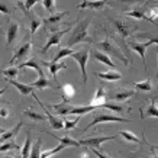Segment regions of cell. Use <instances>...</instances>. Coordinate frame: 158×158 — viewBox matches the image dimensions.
Returning <instances> with one entry per match:
<instances>
[{"mask_svg": "<svg viewBox=\"0 0 158 158\" xmlns=\"http://www.w3.org/2000/svg\"><path fill=\"white\" fill-rule=\"evenodd\" d=\"M89 20L84 19L81 22H78V23L74 26V29L71 31V34H70V38H67V41L64 42L65 45V48H71L74 47L76 44H91L93 42V39L91 36L89 35Z\"/></svg>", "mask_w": 158, "mask_h": 158, "instance_id": "6da1fadb", "label": "cell"}, {"mask_svg": "<svg viewBox=\"0 0 158 158\" xmlns=\"http://www.w3.org/2000/svg\"><path fill=\"white\" fill-rule=\"evenodd\" d=\"M110 22H112V25L115 26L116 32H118L123 39L131 36L134 32H136L139 29L138 25L131 23V22H126V20H122V19H118V18H110Z\"/></svg>", "mask_w": 158, "mask_h": 158, "instance_id": "7a4b0ae2", "label": "cell"}, {"mask_svg": "<svg viewBox=\"0 0 158 158\" xmlns=\"http://www.w3.org/2000/svg\"><path fill=\"white\" fill-rule=\"evenodd\" d=\"M96 47L100 49L102 52L107 54V55H112V57L119 58L125 65H128V64H129V60H128V58H125V55L122 54V51H120L116 45H113V44L110 42L109 39H103V41H100V42H97Z\"/></svg>", "mask_w": 158, "mask_h": 158, "instance_id": "3957f363", "label": "cell"}, {"mask_svg": "<svg viewBox=\"0 0 158 158\" xmlns=\"http://www.w3.org/2000/svg\"><path fill=\"white\" fill-rule=\"evenodd\" d=\"M103 122H129L119 115H112V113H100V112H94L93 113V120L86 126L84 131H89L90 128L96 126L97 123H103Z\"/></svg>", "mask_w": 158, "mask_h": 158, "instance_id": "277c9868", "label": "cell"}, {"mask_svg": "<svg viewBox=\"0 0 158 158\" xmlns=\"http://www.w3.org/2000/svg\"><path fill=\"white\" fill-rule=\"evenodd\" d=\"M73 60H76L78 67H80V71H81V78H83V83L86 84L89 77H87V70H86V65H87V61L90 58V52L87 49H81V51H74V52L70 55Z\"/></svg>", "mask_w": 158, "mask_h": 158, "instance_id": "5b68a950", "label": "cell"}, {"mask_svg": "<svg viewBox=\"0 0 158 158\" xmlns=\"http://www.w3.org/2000/svg\"><path fill=\"white\" fill-rule=\"evenodd\" d=\"M68 15V12H55V13L49 15L48 18H45V19H42V25L45 29H48V31H51V32H55L57 31V28L60 26V23L62 22V19L65 18Z\"/></svg>", "mask_w": 158, "mask_h": 158, "instance_id": "8992f818", "label": "cell"}, {"mask_svg": "<svg viewBox=\"0 0 158 158\" xmlns=\"http://www.w3.org/2000/svg\"><path fill=\"white\" fill-rule=\"evenodd\" d=\"M115 135H110V136H94V138H83L80 139L78 142L80 145H84V147H91V148H96V149H102V145L105 144L106 141H112L115 139Z\"/></svg>", "mask_w": 158, "mask_h": 158, "instance_id": "52a82bcc", "label": "cell"}, {"mask_svg": "<svg viewBox=\"0 0 158 158\" xmlns=\"http://www.w3.org/2000/svg\"><path fill=\"white\" fill-rule=\"evenodd\" d=\"M68 29H70V26L65 29H62V31H55V32H51L48 36V39H47V42H45V47H44L42 49H41V52L42 54H47L48 52V49L51 48V47H54V45H61V38L64 34H67Z\"/></svg>", "mask_w": 158, "mask_h": 158, "instance_id": "ba28073f", "label": "cell"}, {"mask_svg": "<svg viewBox=\"0 0 158 158\" xmlns=\"http://www.w3.org/2000/svg\"><path fill=\"white\" fill-rule=\"evenodd\" d=\"M32 96H34V99L36 102H38L39 103V106H41V107H42L44 110H45V115H47V119H48V122H49V126H51V128H52V129H62V128H64V120L61 119V118H57V116H54V115H51V113H49L48 112V109H45V106H44V103L41 100H39V97L36 96V94H32Z\"/></svg>", "mask_w": 158, "mask_h": 158, "instance_id": "9c48e42d", "label": "cell"}, {"mask_svg": "<svg viewBox=\"0 0 158 158\" xmlns=\"http://www.w3.org/2000/svg\"><path fill=\"white\" fill-rule=\"evenodd\" d=\"M106 5H109V0H84L83 3L77 5V9H93L103 10Z\"/></svg>", "mask_w": 158, "mask_h": 158, "instance_id": "30bf717a", "label": "cell"}, {"mask_svg": "<svg viewBox=\"0 0 158 158\" xmlns=\"http://www.w3.org/2000/svg\"><path fill=\"white\" fill-rule=\"evenodd\" d=\"M31 48H32V44H31V42L22 44L19 48L15 51V55H13V58L9 61V65L15 64L16 61H19V60H22V58H26L29 55V52H31Z\"/></svg>", "mask_w": 158, "mask_h": 158, "instance_id": "8fae6325", "label": "cell"}, {"mask_svg": "<svg viewBox=\"0 0 158 158\" xmlns=\"http://www.w3.org/2000/svg\"><path fill=\"white\" fill-rule=\"evenodd\" d=\"M135 94V90H131V89H119V90H115L112 93V99L118 103H122V102H126L128 99Z\"/></svg>", "mask_w": 158, "mask_h": 158, "instance_id": "7c38bea8", "label": "cell"}, {"mask_svg": "<svg viewBox=\"0 0 158 158\" xmlns=\"http://www.w3.org/2000/svg\"><path fill=\"white\" fill-rule=\"evenodd\" d=\"M90 54L96 61L102 62V64H105V65H107V67H110V68H116V65L113 64V61L110 60V57L107 55V54L102 52V51H99V49H91Z\"/></svg>", "mask_w": 158, "mask_h": 158, "instance_id": "4fadbf2b", "label": "cell"}, {"mask_svg": "<svg viewBox=\"0 0 158 158\" xmlns=\"http://www.w3.org/2000/svg\"><path fill=\"white\" fill-rule=\"evenodd\" d=\"M5 80H7L10 84H13L22 96H28V94H31V96H32V94H34V89H35V87L32 86V84H23V83H19V81H16V80H12V78H5Z\"/></svg>", "mask_w": 158, "mask_h": 158, "instance_id": "5bb4252c", "label": "cell"}, {"mask_svg": "<svg viewBox=\"0 0 158 158\" xmlns=\"http://www.w3.org/2000/svg\"><path fill=\"white\" fill-rule=\"evenodd\" d=\"M32 86H34L35 89H55L52 83L47 78V76H45L44 70L38 71V80L32 83Z\"/></svg>", "mask_w": 158, "mask_h": 158, "instance_id": "9a60e30c", "label": "cell"}, {"mask_svg": "<svg viewBox=\"0 0 158 158\" xmlns=\"http://www.w3.org/2000/svg\"><path fill=\"white\" fill-rule=\"evenodd\" d=\"M18 34H19V23L12 22V23L9 25L7 31H6V44H7V47H12V44L15 42Z\"/></svg>", "mask_w": 158, "mask_h": 158, "instance_id": "2e32d148", "label": "cell"}, {"mask_svg": "<svg viewBox=\"0 0 158 158\" xmlns=\"http://www.w3.org/2000/svg\"><path fill=\"white\" fill-rule=\"evenodd\" d=\"M129 44V47L132 49H134L135 52L136 54H139V57L142 58V61H144V67H145V73L148 71V70H147V60H145V49L148 48V47H147V45H145L144 42L141 44V42H136V41H131V42H128Z\"/></svg>", "mask_w": 158, "mask_h": 158, "instance_id": "e0dca14e", "label": "cell"}, {"mask_svg": "<svg viewBox=\"0 0 158 158\" xmlns=\"http://www.w3.org/2000/svg\"><path fill=\"white\" fill-rule=\"evenodd\" d=\"M96 109H100L99 105H86V106H73L70 115H76V116H81V115H86L89 112H93Z\"/></svg>", "mask_w": 158, "mask_h": 158, "instance_id": "ac0fdd59", "label": "cell"}, {"mask_svg": "<svg viewBox=\"0 0 158 158\" xmlns=\"http://www.w3.org/2000/svg\"><path fill=\"white\" fill-rule=\"evenodd\" d=\"M126 16L134 18V19H138V20H147V22H151V19H149L148 15H147V10L141 9V7H135V9L126 12ZM151 23H152V22H151Z\"/></svg>", "mask_w": 158, "mask_h": 158, "instance_id": "d6986e66", "label": "cell"}, {"mask_svg": "<svg viewBox=\"0 0 158 158\" xmlns=\"http://www.w3.org/2000/svg\"><path fill=\"white\" fill-rule=\"evenodd\" d=\"M42 64L45 67L49 68V73H51V76H52V78L55 81H57L58 71L62 70V68H67V64H65V62H45V61H42Z\"/></svg>", "mask_w": 158, "mask_h": 158, "instance_id": "ffe728a7", "label": "cell"}, {"mask_svg": "<svg viewBox=\"0 0 158 158\" xmlns=\"http://www.w3.org/2000/svg\"><path fill=\"white\" fill-rule=\"evenodd\" d=\"M97 77L102 78V80H106V81H118L122 78V74L116 70H112V71H106V73H97Z\"/></svg>", "mask_w": 158, "mask_h": 158, "instance_id": "44dd1931", "label": "cell"}, {"mask_svg": "<svg viewBox=\"0 0 158 158\" xmlns=\"http://www.w3.org/2000/svg\"><path fill=\"white\" fill-rule=\"evenodd\" d=\"M61 91H62V102H70L73 100V97L76 96V90L71 84H62L61 86Z\"/></svg>", "mask_w": 158, "mask_h": 158, "instance_id": "7402d4cb", "label": "cell"}, {"mask_svg": "<svg viewBox=\"0 0 158 158\" xmlns=\"http://www.w3.org/2000/svg\"><path fill=\"white\" fill-rule=\"evenodd\" d=\"M109 109L110 112H113V113H116V115H120V113H123L125 112V107L122 105H119V103H112V102H103L100 105V109Z\"/></svg>", "mask_w": 158, "mask_h": 158, "instance_id": "603a6c76", "label": "cell"}, {"mask_svg": "<svg viewBox=\"0 0 158 158\" xmlns=\"http://www.w3.org/2000/svg\"><path fill=\"white\" fill-rule=\"evenodd\" d=\"M106 97H107V93H106V90L103 89V87H97L96 90V94H94V97L91 99V105H99V107H100V105L103 103V102H106Z\"/></svg>", "mask_w": 158, "mask_h": 158, "instance_id": "cb8c5ba5", "label": "cell"}, {"mask_svg": "<svg viewBox=\"0 0 158 158\" xmlns=\"http://www.w3.org/2000/svg\"><path fill=\"white\" fill-rule=\"evenodd\" d=\"M52 109L57 110L58 115H70V112L73 109V105L71 103H67V102H62V103H57V105H52L51 106Z\"/></svg>", "mask_w": 158, "mask_h": 158, "instance_id": "d4e9b609", "label": "cell"}, {"mask_svg": "<svg viewBox=\"0 0 158 158\" xmlns=\"http://www.w3.org/2000/svg\"><path fill=\"white\" fill-rule=\"evenodd\" d=\"M20 126H22V122H19V123L15 126L13 129H9L6 131L5 134H2V136H0V142H6V141H10V139H13L16 135H18V132H19Z\"/></svg>", "mask_w": 158, "mask_h": 158, "instance_id": "484cf974", "label": "cell"}, {"mask_svg": "<svg viewBox=\"0 0 158 158\" xmlns=\"http://www.w3.org/2000/svg\"><path fill=\"white\" fill-rule=\"evenodd\" d=\"M147 118H157L158 119V107L155 103H151V105L147 107V110L142 109V116H141V119H147Z\"/></svg>", "mask_w": 158, "mask_h": 158, "instance_id": "4316f807", "label": "cell"}, {"mask_svg": "<svg viewBox=\"0 0 158 158\" xmlns=\"http://www.w3.org/2000/svg\"><path fill=\"white\" fill-rule=\"evenodd\" d=\"M74 52L71 48H60V51H58V54H55V57L51 60V62H60L62 60V58L65 57H70L71 54Z\"/></svg>", "mask_w": 158, "mask_h": 158, "instance_id": "83f0119b", "label": "cell"}, {"mask_svg": "<svg viewBox=\"0 0 158 158\" xmlns=\"http://www.w3.org/2000/svg\"><path fill=\"white\" fill-rule=\"evenodd\" d=\"M19 70H23V68H32V70H35V71L38 73V71H41L42 68H41V65H39V62L36 61V60H29V61H26V62H23V64H20L19 67Z\"/></svg>", "mask_w": 158, "mask_h": 158, "instance_id": "f1b7e54d", "label": "cell"}, {"mask_svg": "<svg viewBox=\"0 0 158 158\" xmlns=\"http://www.w3.org/2000/svg\"><path fill=\"white\" fill-rule=\"evenodd\" d=\"M119 135L120 136H123L125 141H129V142H134V144H141V142H142L136 135L132 134V132H129V131H120Z\"/></svg>", "mask_w": 158, "mask_h": 158, "instance_id": "f546056e", "label": "cell"}, {"mask_svg": "<svg viewBox=\"0 0 158 158\" xmlns=\"http://www.w3.org/2000/svg\"><path fill=\"white\" fill-rule=\"evenodd\" d=\"M31 149H32V139H31V135L28 134V136H26V141H25L23 147H22V158H29Z\"/></svg>", "mask_w": 158, "mask_h": 158, "instance_id": "4dcf8cb0", "label": "cell"}, {"mask_svg": "<svg viewBox=\"0 0 158 158\" xmlns=\"http://www.w3.org/2000/svg\"><path fill=\"white\" fill-rule=\"evenodd\" d=\"M134 86L136 90L139 91H151V89H152V83L149 81V78H147L145 81H141V83H134Z\"/></svg>", "mask_w": 158, "mask_h": 158, "instance_id": "1f68e13d", "label": "cell"}, {"mask_svg": "<svg viewBox=\"0 0 158 158\" xmlns=\"http://www.w3.org/2000/svg\"><path fill=\"white\" fill-rule=\"evenodd\" d=\"M10 149H19V145L16 144L13 139L0 144V152H6V151H10Z\"/></svg>", "mask_w": 158, "mask_h": 158, "instance_id": "d6a6232c", "label": "cell"}, {"mask_svg": "<svg viewBox=\"0 0 158 158\" xmlns=\"http://www.w3.org/2000/svg\"><path fill=\"white\" fill-rule=\"evenodd\" d=\"M41 145H42V141H41V139H36V142L32 145L29 158H39L41 157Z\"/></svg>", "mask_w": 158, "mask_h": 158, "instance_id": "836d02e7", "label": "cell"}, {"mask_svg": "<svg viewBox=\"0 0 158 158\" xmlns=\"http://www.w3.org/2000/svg\"><path fill=\"white\" fill-rule=\"evenodd\" d=\"M151 155L149 154H147V155H144V154H138V155H135V154H129L128 157L129 158H158V147H154V145H151Z\"/></svg>", "mask_w": 158, "mask_h": 158, "instance_id": "e575fe53", "label": "cell"}, {"mask_svg": "<svg viewBox=\"0 0 158 158\" xmlns=\"http://www.w3.org/2000/svg\"><path fill=\"white\" fill-rule=\"evenodd\" d=\"M41 25H42V19H39L38 16H31V35H32V38Z\"/></svg>", "mask_w": 158, "mask_h": 158, "instance_id": "d590c367", "label": "cell"}, {"mask_svg": "<svg viewBox=\"0 0 158 158\" xmlns=\"http://www.w3.org/2000/svg\"><path fill=\"white\" fill-rule=\"evenodd\" d=\"M3 76H5V78H12V80H15L16 77L20 74V70L19 68H13V67H10V68H6V70H3Z\"/></svg>", "mask_w": 158, "mask_h": 158, "instance_id": "8d00e7d4", "label": "cell"}, {"mask_svg": "<svg viewBox=\"0 0 158 158\" xmlns=\"http://www.w3.org/2000/svg\"><path fill=\"white\" fill-rule=\"evenodd\" d=\"M138 38H148V41H145V45L149 47V45H152V44H157L158 45V35H154V34H139Z\"/></svg>", "mask_w": 158, "mask_h": 158, "instance_id": "74e56055", "label": "cell"}, {"mask_svg": "<svg viewBox=\"0 0 158 158\" xmlns=\"http://www.w3.org/2000/svg\"><path fill=\"white\" fill-rule=\"evenodd\" d=\"M23 113H25L26 116H29L31 119H34L35 122H42V120H45V116H44V115H39V113L34 112L32 109H26Z\"/></svg>", "mask_w": 158, "mask_h": 158, "instance_id": "f35d334b", "label": "cell"}, {"mask_svg": "<svg viewBox=\"0 0 158 158\" xmlns=\"http://www.w3.org/2000/svg\"><path fill=\"white\" fill-rule=\"evenodd\" d=\"M41 2H42V6L45 7V10H48L51 15L57 12V7H55V0H41Z\"/></svg>", "mask_w": 158, "mask_h": 158, "instance_id": "ab89813d", "label": "cell"}, {"mask_svg": "<svg viewBox=\"0 0 158 158\" xmlns=\"http://www.w3.org/2000/svg\"><path fill=\"white\" fill-rule=\"evenodd\" d=\"M80 122V116H77L74 120H64V129L65 131H70V129H74L77 125Z\"/></svg>", "mask_w": 158, "mask_h": 158, "instance_id": "60d3db41", "label": "cell"}, {"mask_svg": "<svg viewBox=\"0 0 158 158\" xmlns=\"http://www.w3.org/2000/svg\"><path fill=\"white\" fill-rule=\"evenodd\" d=\"M39 0H25V3L23 5H19L22 9H23V12H25V15H29V10H31V7L34 5H36Z\"/></svg>", "mask_w": 158, "mask_h": 158, "instance_id": "b9f144b4", "label": "cell"}, {"mask_svg": "<svg viewBox=\"0 0 158 158\" xmlns=\"http://www.w3.org/2000/svg\"><path fill=\"white\" fill-rule=\"evenodd\" d=\"M13 12V9H12V6H9L6 2H3V0H0V13L3 15H10Z\"/></svg>", "mask_w": 158, "mask_h": 158, "instance_id": "7bdbcfd3", "label": "cell"}, {"mask_svg": "<svg viewBox=\"0 0 158 158\" xmlns=\"http://www.w3.org/2000/svg\"><path fill=\"white\" fill-rule=\"evenodd\" d=\"M147 12H148V18L151 19V22H152L154 25H157L155 23V19L158 18V7H152V9L147 10Z\"/></svg>", "mask_w": 158, "mask_h": 158, "instance_id": "ee69618b", "label": "cell"}, {"mask_svg": "<svg viewBox=\"0 0 158 158\" xmlns=\"http://www.w3.org/2000/svg\"><path fill=\"white\" fill-rule=\"evenodd\" d=\"M91 151H93V154H94L97 158H110L107 154L102 152V151H99V149H96V148H91Z\"/></svg>", "mask_w": 158, "mask_h": 158, "instance_id": "f6af8a7d", "label": "cell"}, {"mask_svg": "<svg viewBox=\"0 0 158 158\" xmlns=\"http://www.w3.org/2000/svg\"><path fill=\"white\" fill-rule=\"evenodd\" d=\"M118 3H122V5H134V3H141L142 0H115Z\"/></svg>", "mask_w": 158, "mask_h": 158, "instance_id": "bcb514c9", "label": "cell"}, {"mask_svg": "<svg viewBox=\"0 0 158 158\" xmlns=\"http://www.w3.org/2000/svg\"><path fill=\"white\" fill-rule=\"evenodd\" d=\"M0 116H2V118H7V116H9V110L7 109H5V107H0Z\"/></svg>", "mask_w": 158, "mask_h": 158, "instance_id": "7dc6e473", "label": "cell"}, {"mask_svg": "<svg viewBox=\"0 0 158 158\" xmlns=\"http://www.w3.org/2000/svg\"><path fill=\"white\" fill-rule=\"evenodd\" d=\"M80 158H89V151H87V148H83L81 154H80Z\"/></svg>", "mask_w": 158, "mask_h": 158, "instance_id": "c3c4849f", "label": "cell"}, {"mask_svg": "<svg viewBox=\"0 0 158 158\" xmlns=\"http://www.w3.org/2000/svg\"><path fill=\"white\" fill-rule=\"evenodd\" d=\"M6 90H7V89H6V87H3V89H0V96H2V94H3V93H5Z\"/></svg>", "mask_w": 158, "mask_h": 158, "instance_id": "681fc988", "label": "cell"}, {"mask_svg": "<svg viewBox=\"0 0 158 158\" xmlns=\"http://www.w3.org/2000/svg\"><path fill=\"white\" fill-rule=\"evenodd\" d=\"M147 3H154V5L158 6V0H157V2H152V0H149V2H147Z\"/></svg>", "mask_w": 158, "mask_h": 158, "instance_id": "f907efd6", "label": "cell"}, {"mask_svg": "<svg viewBox=\"0 0 158 158\" xmlns=\"http://www.w3.org/2000/svg\"><path fill=\"white\" fill-rule=\"evenodd\" d=\"M5 132H6V131L3 129V128H0V135H2V134H5Z\"/></svg>", "mask_w": 158, "mask_h": 158, "instance_id": "816d5d0a", "label": "cell"}, {"mask_svg": "<svg viewBox=\"0 0 158 158\" xmlns=\"http://www.w3.org/2000/svg\"><path fill=\"white\" fill-rule=\"evenodd\" d=\"M155 105H157V107H158V100H157V102H155Z\"/></svg>", "mask_w": 158, "mask_h": 158, "instance_id": "f5cc1de1", "label": "cell"}, {"mask_svg": "<svg viewBox=\"0 0 158 158\" xmlns=\"http://www.w3.org/2000/svg\"><path fill=\"white\" fill-rule=\"evenodd\" d=\"M3 158H13V157H3Z\"/></svg>", "mask_w": 158, "mask_h": 158, "instance_id": "db71d44e", "label": "cell"}, {"mask_svg": "<svg viewBox=\"0 0 158 158\" xmlns=\"http://www.w3.org/2000/svg\"><path fill=\"white\" fill-rule=\"evenodd\" d=\"M157 77H158V67H157Z\"/></svg>", "mask_w": 158, "mask_h": 158, "instance_id": "11a10c76", "label": "cell"}]
</instances>
